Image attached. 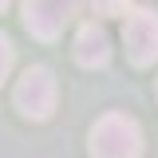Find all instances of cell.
Segmentation results:
<instances>
[{
	"label": "cell",
	"mask_w": 158,
	"mask_h": 158,
	"mask_svg": "<svg viewBox=\"0 0 158 158\" xmlns=\"http://www.w3.org/2000/svg\"><path fill=\"white\" fill-rule=\"evenodd\" d=\"M75 16V0H24V28L36 40H56Z\"/></svg>",
	"instance_id": "obj_4"
},
{
	"label": "cell",
	"mask_w": 158,
	"mask_h": 158,
	"mask_svg": "<svg viewBox=\"0 0 158 158\" xmlns=\"http://www.w3.org/2000/svg\"><path fill=\"white\" fill-rule=\"evenodd\" d=\"M8 4H12V0H0V12H4V8H8Z\"/></svg>",
	"instance_id": "obj_8"
},
{
	"label": "cell",
	"mask_w": 158,
	"mask_h": 158,
	"mask_svg": "<svg viewBox=\"0 0 158 158\" xmlns=\"http://www.w3.org/2000/svg\"><path fill=\"white\" fill-rule=\"evenodd\" d=\"M123 44H127V59L135 67L158 63V12L154 8H131L127 12Z\"/></svg>",
	"instance_id": "obj_2"
},
{
	"label": "cell",
	"mask_w": 158,
	"mask_h": 158,
	"mask_svg": "<svg viewBox=\"0 0 158 158\" xmlns=\"http://www.w3.org/2000/svg\"><path fill=\"white\" fill-rule=\"evenodd\" d=\"M12 63H16V52H12V44H8V36H0V83L8 79V71H12Z\"/></svg>",
	"instance_id": "obj_7"
},
{
	"label": "cell",
	"mask_w": 158,
	"mask_h": 158,
	"mask_svg": "<svg viewBox=\"0 0 158 158\" xmlns=\"http://www.w3.org/2000/svg\"><path fill=\"white\" fill-rule=\"evenodd\" d=\"M91 158H142V131L135 118L118 115H103L91 131Z\"/></svg>",
	"instance_id": "obj_1"
},
{
	"label": "cell",
	"mask_w": 158,
	"mask_h": 158,
	"mask_svg": "<svg viewBox=\"0 0 158 158\" xmlns=\"http://www.w3.org/2000/svg\"><path fill=\"white\" fill-rule=\"evenodd\" d=\"M16 107L28 118H36V123L52 118V111H56V79H52L48 67H28V71L20 75V83H16Z\"/></svg>",
	"instance_id": "obj_3"
},
{
	"label": "cell",
	"mask_w": 158,
	"mask_h": 158,
	"mask_svg": "<svg viewBox=\"0 0 158 158\" xmlns=\"http://www.w3.org/2000/svg\"><path fill=\"white\" fill-rule=\"evenodd\" d=\"M99 16H127L131 12V0H91Z\"/></svg>",
	"instance_id": "obj_6"
},
{
	"label": "cell",
	"mask_w": 158,
	"mask_h": 158,
	"mask_svg": "<svg viewBox=\"0 0 158 158\" xmlns=\"http://www.w3.org/2000/svg\"><path fill=\"white\" fill-rule=\"evenodd\" d=\"M111 59V36L99 24H83L75 36V63L79 67H107Z\"/></svg>",
	"instance_id": "obj_5"
}]
</instances>
